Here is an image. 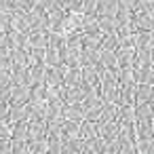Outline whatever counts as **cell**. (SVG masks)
<instances>
[{
	"label": "cell",
	"mask_w": 154,
	"mask_h": 154,
	"mask_svg": "<svg viewBox=\"0 0 154 154\" xmlns=\"http://www.w3.org/2000/svg\"><path fill=\"white\" fill-rule=\"evenodd\" d=\"M135 87H137V82H133V85H118V99H116V103L118 106L135 103Z\"/></svg>",
	"instance_id": "7"
},
{
	"label": "cell",
	"mask_w": 154,
	"mask_h": 154,
	"mask_svg": "<svg viewBox=\"0 0 154 154\" xmlns=\"http://www.w3.org/2000/svg\"><path fill=\"white\" fill-rule=\"evenodd\" d=\"M80 137H82L85 141H91V139H95V137H97L95 122H91V120H82V122H80Z\"/></svg>",
	"instance_id": "26"
},
{
	"label": "cell",
	"mask_w": 154,
	"mask_h": 154,
	"mask_svg": "<svg viewBox=\"0 0 154 154\" xmlns=\"http://www.w3.org/2000/svg\"><path fill=\"white\" fill-rule=\"evenodd\" d=\"M82 21H85V13L80 11H66L63 15V32H82Z\"/></svg>",
	"instance_id": "2"
},
{
	"label": "cell",
	"mask_w": 154,
	"mask_h": 154,
	"mask_svg": "<svg viewBox=\"0 0 154 154\" xmlns=\"http://www.w3.org/2000/svg\"><path fill=\"white\" fill-rule=\"evenodd\" d=\"M42 63H45L47 68H53V66H57V63H59V51H57V49H53V47H47V49H45Z\"/></svg>",
	"instance_id": "29"
},
{
	"label": "cell",
	"mask_w": 154,
	"mask_h": 154,
	"mask_svg": "<svg viewBox=\"0 0 154 154\" xmlns=\"http://www.w3.org/2000/svg\"><path fill=\"white\" fill-rule=\"evenodd\" d=\"M135 150H137V154H154V139H152V137H148V139H137Z\"/></svg>",
	"instance_id": "30"
},
{
	"label": "cell",
	"mask_w": 154,
	"mask_h": 154,
	"mask_svg": "<svg viewBox=\"0 0 154 154\" xmlns=\"http://www.w3.org/2000/svg\"><path fill=\"white\" fill-rule=\"evenodd\" d=\"M135 103H129V106H118V112H116V122L118 125H135Z\"/></svg>",
	"instance_id": "11"
},
{
	"label": "cell",
	"mask_w": 154,
	"mask_h": 154,
	"mask_svg": "<svg viewBox=\"0 0 154 154\" xmlns=\"http://www.w3.org/2000/svg\"><path fill=\"white\" fill-rule=\"evenodd\" d=\"M0 11H9V0H0Z\"/></svg>",
	"instance_id": "41"
},
{
	"label": "cell",
	"mask_w": 154,
	"mask_h": 154,
	"mask_svg": "<svg viewBox=\"0 0 154 154\" xmlns=\"http://www.w3.org/2000/svg\"><path fill=\"white\" fill-rule=\"evenodd\" d=\"M28 152H30V154H47V141H45V139L28 141Z\"/></svg>",
	"instance_id": "32"
},
{
	"label": "cell",
	"mask_w": 154,
	"mask_h": 154,
	"mask_svg": "<svg viewBox=\"0 0 154 154\" xmlns=\"http://www.w3.org/2000/svg\"><path fill=\"white\" fill-rule=\"evenodd\" d=\"M11 85V68H0V89Z\"/></svg>",
	"instance_id": "37"
},
{
	"label": "cell",
	"mask_w": 154,
	"mask_h": 154,
	"mask_svg": "<svg viewBox=\"0 0 154 154\" xmlns=\"http://www.w3.org/2000/svg\"><path fill=\"white\" fill-rule=\"evenodd\" d=\"M80 13H85V15H97V0H82Z\"/></svg>",
	"instance_id": "35"
},
{
	"label": "cell",
	"mask_w": 154,
	"mask_h": 154,
	"mask_svg": "<svg viewBox=\"0 0 154 154\" xmlns=\"http://www.w3.org/2000/svg\"><path fill=\"white\" fill-rule=\"evenodd\" d=\"M120 2L118 0H97V15L103 17H116Z\"/></svg>",
	"instance_id": "14"
},
{
	"label": "cell",
	"mask_w": 154,
	"mask_h": 154,
	"mask_svg": "<svg viewBox=\"0 0 154 154\" xmlns=\"http://www.w3.org/2000/svg\"><path fill=\"white\" fill-rule=\"evenodd\" d=\"M61 2H68V0H61Z\"/></svg>",
	"instance_id": "42"
},
{
	"label": "cell",
	"mask_w": 154,
	"mask_h": 154,
	"mask_svg": "<svg viewBox=\"0 0 154 154\" xmlns=\"http://www.w3.org/2000/svg\"><path fill=\"white\" fill-rule=\"evenodd\" d=\"M97 93H99V97L103 101L116 103V99H118V78H116V74L103 70L99 74V89H97Z\"/></svg>",
	"instance_id": "1"
},
{
	"label": "cell",
	"mask_w": 154,
	"mask_h": 154,
	"mask_svg": "<svg viewBox=\"0 0 154 154\" xmlns=\"http://www.w3.org/2000/svg\"><path fill=\"white\" fill-rule=\"evenodd\" d=\"M9 42H11V49H26L28 47V32H15V30H9Z\"/></svg>",
	"instance_id": "19"
},
{
	"label": "cell",
	"mask_w": 154,
	"mask_h": 154,
	"mask_svg": "<svg viewBox=\"0 0 154 154\" xmlns=\"http://www.w3.org/2000/svg\"><path fill=\"white\" fill-rule=\"evenodd\" d=\"M116 112H118V103H108V101H103V108H101L99 120H103V122L116 120Z\"/></svg>",
	"instance_id": "24"
},
{
	"label": "cell",
	"mask_w": 154,
	"mask_h": 154,
	"mask_svg": "<svg viewBox=\"0 0 154 154\" xmlns=\"http://www.w3.org/2000/svg\"><path fill=\"white\" fill-rule=\"evenodd\" d=\"M49 42V30H30L28 32V47L45 49Z\"/></svg>",
	"instance_id": "10"
},
{
	"label": "cell",
	"mask_w": 154,
	"mask_h": 154,
	"mask_svg": "<svg viewBox=\"0 0 154 154\" xmlns=\"http://www.w3.org/2000/svg\"><path fill=\"white\" fill-rule=\"evenodd\" d=\"M9 122H28V106L9 103Z\"/></svg>",
	"instance_id": "12"
},
{
	"label": "cell",
	"mask_w": 154,
	"mask_h": 154,
	"mask_svg": "<svg viewBox=\"0 0 154 154\" xmlns=\"http://www.w3.org/2000/svg\"><path fill=\"white\" fill-rule=\"evenodd\" d=\"M0 139H11V122H0Z\"/></svg>",
	"instance_id": "39"
},
{
	"label": "cell",
	"mask_w": 154,
	"mask_h": 154,
	"mask_svg": "<svg viewBox=\"0 0 154 154\" xmlns=\"http://www.w3.org/2000/svg\"><path fill=\"white\" fill-rule=\"evenodd\" d=\"M0 154H11V139H0Z\"/></svg>",
	"instance_id": "40"
},
{
	"label": "cell",
	"mask_w": 154,
	"mask_h": 154,
	"mask_svg": "<svg viewBox=\"0 0 154 154\" xmlns=\"http://www.w3.org/2000/svg\"><path fill=\"white\" fill-rule=\"evenodd\" d=\"M95 129H97V137H101V139H112V137H116V133H118V122H116V120H110V122L97 120V122H95Z\"/></svg>",
	"instance_id": "8"
},
{
	"label": "cell",
	"mask_w": 154,
	"mask_h": 154,
	"mask_svg": "<svg viewBox=\"0 0 154 154\" xmlns=\"http://www.w3.org/2000/svg\"><path fill=\"white\" fill-rule=\"evenodd\" d=\"M45 72H47V66L42 61H34L28 66V85L30 87H36V85H45Z\"/></svg>",
	"instance_id": "4"
},
{
	"label": "cell",
	"mask_w": 154,
	"mask_h": 154,
	"mask_svg": "<svg viewBox=\"0 0 154 154\" xmlns=\"http://www.w3.org/2000/svg\"><path fill=\"white\" fill-rule=\"evenodd\" d=\"M11 30V11H0V32Z\"/></svg>",
	"instance_id": "36"
},
{
	"label": "cell",
	"mask_w": 154,
	"mask_h": 154,
	"mask_svg": "<svg viewBox=\"0 0 154 154\" xmlns=\"http://www.w3.org/2000/svg\"><path fill=\"white\" fill-rule=\"evenodd\" d=\"M28 17V23H30V30H47V13L36 5L34 9H30L26 13Z\"/></svg>",
	"instance_id": "3"
},
{
	"label": "cell",
	"mask_w": 154,
	"mask_h": 154,
	"mask_svg": "<svg viewBox=\"0 0 154 154\" xmlns=\"http://www.w3.org/2000/svg\"><path fill=\"white\" fill-rule=\"evenodd\" d=\"M11 154H30L28 152V141L11 139Z\"/></svg>",
	"instance_id": "34"
},
{
	"label": "cell",
	"mask_w": 154,
	"mask_h": 154,
	"mask_svg": "<svg viewBox=\"0 0 154 154\" xmlns=\"http://www.w3.org/2000/svg\"><path fill=\"white\" fill-rule=\"evenodd\" d=\"M36 5L45 11V13H53V11H63L61 9V0H36Z\"/></svg>",
	"instance_id": "31"
},
{
	"label": "cell",
	"mask_w": 154,
	"mask_h": 154,
	"mask_svg": "<svg viewBox=\"0 0 154 154\" xmlns=\"http://www.w3.org/2000/svg\"><path fill=\"white\" fill-rule=\"evenodd\" d=\"M152 95H154L152 85H137V87H135V103L152 101Z\"/></svg>",
	"instance_id": "21"
},
{
	"label": "cell",
	"mask_w": 154,
	"mask_h": 154,
	"mask_svg": "<svg viewBox=\"0 0 154 154\" xmlns=\"http://www.w3.org/2000/svg\"><path fill=\"white\" fill-rule=\"evenodd\" d=\"M82 82L80 68H66L63 72V87H78Z\"/></svg>",
	"instance_id": "20"
},
{
	"label": "cell",
	"mask_w": 154,
	"mask_h": 154,
	"mask_svg": "<svg viewBox=\"0 0 154 154\" xmlns=\"http://www.w3.org/2000/svg\"><path fill=\"white\" fill-rule=\"evenodd\" d=\"M97 17V26L101 30V34H112L116 30V17H103V15H95Z\"/></svg>",
	"instance_id": "22"
},
{
	"label": "cell",
	"mask_w": 154,
	"mask_h": 154,
	"mask_svg": "<svg viewBox=\"0 0 154 154\" xmlns=\"http://www.w3.org/2000/svg\"><path fill=\"white\" fill-rule=\"evenodd\" d=\"M0 122H9V101H0Z\"/></svg>",
	"instance_id": "38"
},
{
	"label": "cell",
	"mask_w": 154,
	"mask_h": 154,
	"mask_svg": "<svg viewBox=\"0 0 154 154\" xmlns=\"http://www.w3.org/2000/svg\"><path fill=\"white\" fill-rule=\"evenodd\" d=\"M135 133H137V139L154 137V125H152V120H135Z\"/></svg>",
	"instance_id": "18"
},
{
	"label": "cell",
	"mask_w": 154,
	"mask_h": 154,
	"mask_svg": "<svg viewBox=\"0 0 154 154\" xmlns=\"http://www.w3.org/2000/svg\"><path fill=\"white\" fill-rule=\"evenodd\" d=\"M116 55V63L118 68H133V59H135V47H118L114 51Z\"/></svg>",
	"instance_id": "6"
},
{
	"label": "cell",
	"mask_w": 154,
	"mask_h": 154,
	"mask_svg": "<svg viewBox=\"0 0 154 154\" xmlns=\"http://www.w3.org/2000/svg\"><path fill=\"white\" fill-rule=\"evenodd\" d=\"M76 137H80V122L63 120L61 122V139H76Z\"/></svg>",
	"instance_id": "16"
},
{
	"label": "cell",
	"mask_w": 154,
	"mask_h": 154,
	"mask_svg": "<svg viewBox=\"0 0 154 154\" xmlns=\"http://www.w3.org/2000/svg\"><path fill=\"white\" fill-rule=\"evenodd\" d=\"M63 118L66 120H76V122H82L85 120V108L80 101H68L63 103Z\"/></svg>",
	"instance_id": "5"
},
{
	"label": "cell",
	"mask_w": 154,
	"mask_h": 154,
	"mask_svg": "<svg viewBox=\"0 0 154 154\" xmlns=\"http://www.w3.org/2000/svg\"><path fill=\"white\" fill-rule=\"evenodd\" d=\"M47 93V85H36L30 89V101H42Z\"/></svg>",
	"instance_id": "33"
},
{
	"label": "cell",
	"mask_w": 154,
	"mask_h": 154,
	"mask_svg": "<svg viewBox=\"0 0 154 154\" xmlns=\"http://www.w3.org/2000/svg\"><path fill=\"white\" fill-rule=\"evenodd\" d=\"M11 30H15V32H30V23H28L26 13H21V11L11 13Z\"/></svg>",
	"instance_id": "17"
},
{
	"label": "cell",
	"mask_w": 154,
	"mask_h": 154,
	"mask_svg": "<svg viewBox=\"0 0 154 154\" xmlns=\"http://www.w3.org/2000/svg\"><path fill=\"white\" fill-rule=\"evenodd\" d=\"M135 49H152V32H135Z\"/></svg>",
	"instance_id": "27"
},
{
	"label": "cell",
	"mask_w": 154,
	"mask_h": 154,
	"mask_svg": "<svg viewBox=\"0 0 154 154\" xmlns=\"http://www.w3.org/2000/svg\"><path fill=\"white\" fill-rule=\"evenodd\" d=\"M47 135V122L42 120H28V141L45 139Z\"/></svg>",
	"instance_id": "9"
},
{
	"label": "cell",
	"mask_w": 154,
	"mask_h": 154,
	"mask_svg": "<svg viewBox=\"0 0 154 154\" xmlns=\"http://www.w3.org/2000/svg\"><path fill=\"white\" fill-rule=\"evenodd\" d=\"M30 85H17L11 89V99L9 103H28L30 101Z\"/></svg>",
	"instance_id": "13"
},
{
	"label": "cell",
	"mask_w": 154,
	"mask_h": 154,
	"mask_svg": "<svg viewBox=\"0 0 154 154\" xmlns=\"http://www.w3.org/2000/svg\"><path fill=\"white\" fill-rule=\"evenodd\" d=\"M99 49L101 51H116L118 49V36L112 32V34H103L101 42H99Z\"/></svg>",
	"instance_id": "28"
},
{
	"label": "cell",
	"mask_w": 154,
	"mask_h": 154,
	"mask_svg": "<svg viewBox=\"0 0 154 154\" xmlns=\"http://www.w3.org/2000/svg\"><path fill=\"white\" fill-rule=\"evenodd\" d=\"M11 139L28 141V122H11Z\"/></svg>",
	"instance_id": "23"
},
{
	"label": "cell",
	"mask_w": 154,
	"mask_h": 154,
	"mask_svg": "<svg viewBox=\"0 0 154 154\" xmlns=\"http://www.w3.org/2000/svg\"><path fill=\"white\" fill-rule=\"evenodd\" d=\"M133 74H135V82H137V85H152V82H154L152 66H139V68H133Z\"/></svg>",
	"instance_id": "15"
},
{
	"label": "cell",
	"mask_w": 154,
	"mask_h": 154,
	"mask_svg": "<svg viewBox=\"0 0 154 154\" xmlns=\"http://www.w3.org/2000/svg\"><path fill=\"white\" fill-rule=\"evenodd\" d=\"M135 118L137 120H152V101L135 103Z\"/></svg>",
	"instance_id": "25"
}]
</instances>
